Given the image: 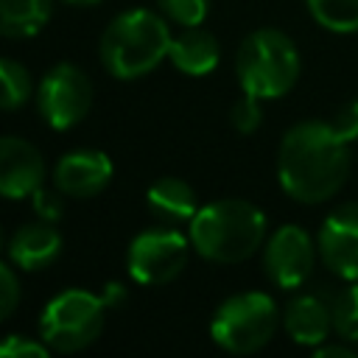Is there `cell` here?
<instances>
[{"mask_svg":"<svg viewBox=\"0 0 358 358\" xmlns=\"http://www.w3.org/2000/svg\"><path fill=\"white\" fill-rule=\"evenodd\" d=\"M20 296H22V291H20V277H17V271L8 268V266L0 260V322H6V319L17 310Z\"/></svg>","mask_w":358,"mask_h":358,"instance_id":"obj_25","label":"cell"},{"mask_svg":"<svg viewBox=\"0 0 358 358\" xmlns=\"http://www.w3.org/2000/svg\"><path fill=\"white\" fill-rule=\"evenodd\" d=\"M316 255L319 246L302 227L282 224L263 243V271L277 288L294 291L310 277L316 266Z\"/></svg>","mask_w":358,"mask_h":358,"instance_id":"obj_9","label":"cell"},{"mask_svg":"<svg viewBox=\"0 0 358 358\" xmlns=\"http://www.w3.org/2000/svg\"><path fill=\"white\" fill-rule=\"evenodd\" d=\"M8 246V241H6V232H3V227H0V252Z\"/></svg>","mask_w":358,"mask_h":358,"instance_id":"obj_30","label":"cell"},{"mask_svg":"<svg viewBox=\"0 0 358 358\" xmlns=\"http://www.w3.org/2000/svg\"><path fill=\"white\" fill-rule=\"evenodd\" d=\"M50 352V347L39 338H31V336H20V333H11L6 338H0V358H45Z\"/></svg>","mask_w":358,"mask_h":358,"instance_id":"obj_23","label":"cell"},{"mask_svg":"<svg viewBox=\"0 0 358 358\" xmlns=\"http://www.w3.org/2000/svg\"><path fill=\"white\" fill-rule=\"evenodd\" d=\"M350 173V143L330 120H302L291 126L277 148L280 187L299 204L333 199Z\"/></svg>","mask_w":358,"mask_h":358,"instance_id":"obj_1","label":"cell"},{"mask_svg":"<svg viewBox=\"0 0 358 358\" xmlns=\"http://www.w3.org/2000/svg\"><path fill=\"white\" fill-rule=\"evenodd\" d=\"M92 106V81L90 76L70 62L53 64L36 84V109L42 120L56 129L78 126Z\"/></svg>","mask_w":358,"mask_h":358,"instance_id":"obj_7","label":"cell"},{"mask_svg":"<svg viewBox=\"0 0 358 358\" xmlns=\"http://www.w3.org/2000/svg\"><path fill=\"white\" fill-rule=\"evenodd\" d=\"M148 210L157 221H162L165 227H176V224H190L193 215L199 213V199L196 190L176 176H162L157 179L148 193H145Z\"/></svg>","mask_w":358,"mask_h":358,"instance_id":"obj_16","label":"cell"},{"mask_svg":"<svg viewBox=\"0 0 358 358\" xmlns=\"http://www.w3.org/2000/svg\"><path fill=\"white\" fill-rule=\"evenodd\" d=\"M36 92L31 73L17 59L0 56V112H14Z\"/></svg>","mask_w":358,"mask_h":358,"instance_id":"obj_18","label":"cell"},{"mask_svg":"<svg viewBox=\"0 0 358 358\" xmlns=\"http://www.w3.org/2000/svg\"><path fill=\"white\" fill-rule=\"evenodd\" d=\"M103 302H106V308H117V305H123L126 302V296H129V291H126V285H120V282H106V288H103Z\"/></svg>","mask_w":358,"mask_h":358,"instance_id":"obj_28","label":"cell"},{"mask_svg":"<svg viewBox=\"0 0 358 358\" xmlns=\"http://www.w3.org/2000/svg\"><path fill=\"white\" fill-rule=\"evenodd\" d=\"M190 255V238L182 235L176 227H157L145 229L131 238L126 266L129 274L143 285H165L173 282Z\"/></svg>","mask_w":358,"mask_h":358,"instance_id":"obj_8","label":"cell"},{"mask_svg":"<svg viewBox=\"0 0 358 358\" xmlns=\"http://www.w3.org/2000/svg\"><path fill=\"white\" fill-rule=\"evenodd\" d=\"M310 17L333 34L358 31V0H308Z\"/></svg>","mask_w":358,"mask_h":358,"instance_id":"obj_20","label":"cell"},{"mask_svg":"<svg viewBox=\"0 0 358 358\" xmlns=\"http://www.w3.org/2000/svg\"><path fill=\"white\" fill-rule=\"evenodd\" d=\"M330 123L336 126V131H338L347 143H355V140H358V98L350 101V103H347Z\"/></svg>","mask_w":358,"mask_h":358,"instance_id":"obj_26","label":"cell"},{"mask_svg":"<svg viewBox=\"0 0 358 358\" xmlns=\"http://www.w3.org/2000/svg\"><path fill=\"white\" fill-rule=\"evenodd\" d=\"M106 302L84 288L56 294L39 316V338L53 352H81L98 341L106 324Z\"/></svg>","mask_w":358,"mask_h":358,"instance_id":"obj_6","label":"cell"},{"mask_svg":"<svg viewBox=\"0 0 358 358\" xmlns=\"http://www.w3.org/2000/svg\"><path fill=\"white\" fill-rule=\"evenodd\" d=\"M168 59L185 76H207V73H213L218 67L221 45L201 25H190V28H185L182 34H176L171 39Z\"/></svg>","mask_w":358,"mask_h":358,"instance_id":"obj_15","label":"cell"},{"mask_svg":"<svg viewBox=\"0 0 358 358\" xmlns=\"http://www.w3.org/2000/svg\"><path fill=\"white\" fill-rule=\"evenodd\" d=\"M34 213H36V218H42V221H50V224H59L62 218H64V193L59 190V187H53V190H48V187H39V190H34Z\"/></svg>","mask_w":358,"mask_h":358,"instance_id":"obj_24","label":"cell"},{"mask_svg":"<svg viewBox=\"0 0 358 358\" xmlns=\"http://www.w3.org/2000/svg\"><path fill=\"white\" fill-rule=\"evenodd\" d=\"M67 6H78V8H87V6H98V3H103V0H64Z\"/></svg>","mask_w":358,"mask_h":358,"instance_id":"obj_29","label":"cell"},{"mask_svg":"<svg viewBox=\"0 0 358 358\" xmlns=\"http://www.w3.org/2000/svg\"><path fill=\"white\" fill-rule=\"evenodd\" d=\"M168 20L148 8H129L117 14L101 34L98 56L109 76L120 81L148 76L171 50Z\"/></svg>","mask_w":358,"mask_h":358,"instance_id":"obj_3","label":"cell"},{"mask_svg":"<svg viewBox=\"0 0 358 358\" xmlns=\"http://www.w3.org/2000/svg\"><path fill=\"white\" fill-rule=\"evenodd\" d=\"M322 263L341 280H358V201L338 204L322 224L319 238Z\"/></svg>","mask_w":358,"mask_h":358,"instance_id":"obj_10","label":"cell"},{"mask_svg":"<svg viewBox=\"0 0 358 358\" xmlns=\"http://www.w3.org/2000/svg\"><path fill=\"white\" fill-rule=\"evenodd\" d=\"M282 327L291 336V341L302 347H319L327 341L333 330V316H330V299L319 294H299L294 296L285 310H282Z\"/></svg>","mask_w":358,"mask_h":358,"instance_id":"obj_14","label":"cell"},{"mask_svg":"<svg viewBox=\"0 0 358 358\" xmlns=\"http://www.w3.org/2000/svg\"><path fill=\"white\" fill-rule=\"evenodd\" d=\"M53 11V0H0V36L28 39L36 36Z\"/></svg>","mask_w":358,"mask_h":358,"instance_id":"obj_17","label":"cell"},{"mask_svg":"<svg viewBox=\"0 0 358 358\" xmlns=\"http://www.w3.org/2000/svg\"><path fill=\"white\" fill-rule=\"evenodd\" d=\"M330 316H333V333L341 341L355 344L358 341V280H347V285L330 296Z\"/></svg>","mask_w":358,"mask_h":358,"instance_id":"obj_19","label":"cell"},{"mask_svg":"<svg viewBox=\"0 0 358 358\" xmlns=\"http://www.w3.org/2000/svg\"><path fill=\"white\" fill-rule=\"evenodd\" d=\"M302 62L294 39L277 28L252 31L235 53V76L243 92L271 101L294 90Z\"/></svg>","mask_w":358,"mask_h":358,"instance_id":"obj_4","label":"cell"},{"mask_svg":"<svg viewBox=\"0 0 358 358\" xmlns=\"http://www.w3.org/2000/svg\"><path fill=\"white\" fill-rule=\"evenodd\" d=\"M229 120L235 126V131L241 134H252L255 129H260L263 123V109H260V98L243 92L235 103H232V112H229Z\"/></svg>","mask_w":358,"mask_h":358,"instance_id":"obj_22","label":"cell"},{"mask_svg":"<svg viewBox=\"0 0 358 358\" xmlns=\"http://www.w3.org/2000/svg\"><path fill=\"white\" fill-rule=\"evenodd\" d=\"M316 358H355V350L344 344H319L316 347Z\"/></svg>","mask_w":358,"mask_h":358,"instance_id":"obj_27","label":"cell"},{"mask_svg":"<svg viewBox=\"0 0 358 358\" xmlns=\"http://www.w3.org/2000/svg\"><path fill=\"white\" fill-rule=\"evenodd\" d=\"M45 182V159L39 148L22 137H0V196L28 199Z\"/></svg>","mask_w":358,"mask_h":358,"instance_id":"obj_11","label":"cell"},{"mask_svg":"<svg viewBox=\"0 0 358 358\" xmlns=\"http://www.w3.org/2000/svg\"><path fill=\"white\" fill-rule=\"evenodd\" d=\"M187 238L210 263H243L266 241V215L246 199H218L199 207Z\"/></svg>","mask_w":358,"mask_h":358,"instance_id":"obj_2","label":"cell"},{"mask_svg":"<svg viewBox=\"0 0 358 358\" xmlns=\"http://www.w3.org/2000/svg\"><path fill=\"white\" fill-rule=\"evenodd\" d=\"M112 173H115L112 159L103 151L78 148V151L64 154L56 162L53 187H59L67 199H90V196H98L109 185Z\"/></svg>","mask_w":358,"mask_h":358,"instance_id":"obj_12","label":"cell"},{"mask_svg":"<svg viewBox=\"0 0 358 358\" xmlns=\"http://www.w3.org/2000/svg\"><path fill=\"white\" fill-rule=\"evenodd\" d=\"M8 260L20 268V271H42L48 266H53L62 255V232L56 229V224L50 221H31L22 224L6 246Z\"/></svg>","mask_w":358,"mask_h":358,"instance_id":"obj_13","label":"cell"},{"mask_svg":"<svg viewBox=\"0 0 358 358\" xmlns=\"http://www.w3.org/2000/svg\"><path fill=\"white\" fill-rule=\"evenodd\" d=\"M280 324L277 302L263 291H243L224 299L210 322L213 341L232 355H249L263 350Z\"/></svg>","mask_w":358,"mask_h":358,"instance_id":"obj_5","label":"cell"},{"mask_svg":"<svg viewBox=\"0 0 358 358\" xmlns=\"http://www.w3.org/2000/svg\"><path fill=\"white\" fill-rule=\"evenodd\" d=\"M157 8L168 22L190 28V25L204 22V17L210 11V0H157Z\"/></svg>","mask_w":358,"mask_h":358,"instance_id":"obj_21","label":"cell"}]
</instances>
